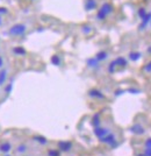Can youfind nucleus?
<instances>
[{
  "label": "nucleus",
  "instance_id": "nucleus-15",
  "mask_svg": "<svg viewBox=\"0 0 151 156\" xmlns=\"http://www.w3.org/2000/svg\"><path fill=\"white\" fill-rule=\"evenodd\" d=\"M33 140L36 141L37 143H40V144H42V146H44V144L48 143V140H47L45 138H43V136H40V135H35V136H33Z\"/></svg>",
  "mask_w": 151,
  "mask_h": 156
},
{
  "label": "nucleus",
  "instance_id": "nucleus-14",
  "mask_svg": "<svg viewBox=\"0 0 151 156\" xmlns=\"http://www.w3.org/2000/svg\"><path fill=\"white\" fill-rule=\"evenodd\" d=\"M13 53L15 55H18V56H22V55H26V50H25V48H22V47H15L13 48Z\"/></svg>",
  "mask_w": 151,
  "mask_h": 156
},
{
  "label": "nucleus",
  "instance_id": "nucleus-20",
  "mask_svg": "<svg viewBox=\"0 0 151 156\" xmlns=\"http://www.w3.org/2000/svg\"><path fill=\"white\" fill-rule=\"evenodd\" d=\"M12 90H13V82H9L7 85L5 86V93H6V94H9V93L12 92Z\"/></svg>",
  "mask_w": 151,
  "mask_h": 156
},
{
  "label": "nucleus",
  "instance_id": "nucleus-30",
  "mask_svg": "<svg viewBox=\"0 0 151 156\" xmlns=\"http://www.w3.org/2000/svg\"><path fill=\"white\" fill-rule=\"evenodd\" d=\"M6 156H9V155H6Z\"/></svg>",
  "mask_w": 151,
  "mask_h": 156
},
{
  "label": "nucleus",
  "instance_id": "nucleus-7",
  "mask_svg": "<svg viewBox=\"0 0 151 156\" xmlns=\"http://www.w3.org/2000/svg\"><path fill=\"white\" fill-rule=\"evenodd\" d=\"M86 64H87V67L91 68V69H99V68H100V62L96 59V57L88 58V59L86 61Z\"/></svg>",
  "mask_w": 151,
  "mask_h": 156
},
{
  "label": "nucleus",
  "instance_id": "nucleus-8",
  "mask_svg": "<svg viewBox=\"0 0 151 156\" xmlns=\"http://www.w3.org/2000/svg\"><path fill=\"white\" fill-rule=\"evenodd\" d=\"M96 7H98V2L96 0H86L85 1V10L86 11H94Z\"/></svg>",
  "mask_w": 151,
  "mask_h": 156
},
{
  "label": "nucleus",
  "instance_id": "nucleus-5",
  "mask_svg": "<svg viewBox=\"0 0 151 156\" xmlns=\"http://www.w3.org/2000/svg\"><path fill=\"white\" fill-rule=\"evenodd\" d=\"M151 21V11H148V13L141 19V23L138 26V31H144L148 26H150Z\"/></svg>",
  "mask_w": 151,
  "mask_h": 156
},
{
  "label": "nucleus",
  "instance_id": "nucleus-13",
  "mask_svg": "<svg viewBox=\"0 0 151 156\" xmlns=\"http://www.w3.org/2000/svg\"><path fill=\"white\" fill-rule=\"evenodd\" d=\"M6 81H7V70L2 69V70H0V86L5 85Z\"/></svg>",
  "mask_w": 151,
  "mask_h": 156
},
{
  "label": "nucleus",
  "instance_id": "nucleus-18",
  "mask_svg": "<svg viewBox=\"0 0 151 156\" xmlns=\"http://www.w3.org/2000/svg\"><path fill=\"white\" fill-rule=\"evenodd\" d=\"M147 13H148V10H147L145 7H139V8H138V11H137V16L139 18V20H141L144 15L147 14Z\"/></svg>",
  "mask_w": 151,
  "mask_h": 156
},
{
  "label": "nucleus",
  "instance_id": "nucleus-29",
  "mask_svg": "<svg viewBox=\"0 0 151 156\" xmlns=\"http://www.w3.org/2000/svg\"><path fill=\"white\" fill-rule=\"evenodd\" d=\"M143 1H147V0H143Z\"/></svg>",
  "mask_w": 151,
  "mask_h": 156
},
{
  "label": "nucleus",
  "instance_id": "nucleus-25",
  "mask_svg": "<svg viewBox=\"0 0 151 156\" xmlns=\"http://www.w3.org/2000/svg\"><path fill=\"white\" fill-rule=\"evenodd\" d=\"M7 13H8V10H7L6 7H0V16L7 14Z\"/></svg>",
  "mask_w": 151,
  "mask_h": 156
},
{
  "label": "nucleus",
  "instance_id": "nucleus-4",
  "mask_svg": "<svg viewBox=\"0 0 151 156\" xmlns=\"http://www.w3.org/2000/svg\"><path fill=\"white\" fill-rule=\"evenodd\" d=\"M110 132H112V130H110V128L102 127L101 125H100V126H98V127H94V130H93L94 135H96L99 140H100V139H102V138H105L106 135H108Z\"/></svg>",
  "mask_w": 151,
  "mask_h": 156
},
{
  "label": "nucleus",
  "instance_id": "nucleus-19",
  "mask_svg": "<svg viewBox=\"0 0 151 156\" xmlns=\"http://www.w3.org/2000/svg\"><path fill=\"white\" fill-rule=\"evenodd\" d=\"M16 152L19 153V154H25L26 152H27V146L26 144H19L18 146V148H16Z\"/></svg>",
  "mask_w": 151,
  "mask_h": 156
},
{
  "label": "nucleus",
  "instance_id": "nucleus-26",
  "mask_svg": "<svg viewBox=\"0 0 151 156\" xmlns=\"http://www.w3.org/2000/svg\"><path fill=\"white\" fill-rule=\"evenodd\" d=\"M4 67V58L0 56V68H2Z\"/></svg>",
  "mask_w": 151,
  "mask_h": 156
},
{
  "label": "nucleus",
  "instance_id": "nucleus-12",
  "mask_svg": "<svg viewBox=\"0 0 151 156\" xmlns=\"http://www.w3.org/2000/svg\"><path fill=\"white\" fill-rule=\"evenodd\" d=\"M11 149H12V144L9 142H4L0 144V152L2 153H8Z\"/></svg>",
  "mask_w": 151,
  "mask_h": 156
},
{
  "label": "nucleus",
  "instance_id": "nucleus-3",
  "mask_svg": "<svg viewBox=\"0 0 151 156\" xmlns=\"http://www.w3.org/2000/svg\"><path fill=\"white\" fill-rule=\"evenodd\" d=\"M100 141L102 142V143L108 144V146L112 147V148H114V147H116V146L119 144V142H117V138H116L115 133H113V132H110L109 134H108V135H106L105 138L100 139Z\"/></svg>",
  "mask_w": 151,
  "mask_h": 156
},
{
  "label": "nucleus",
  "instance_id": "nucleus-17",
  "mask_svg": "<svg viewBox=\"0 0 151 156\" xmlns=\"http://www.w3.org/2000/svg\"><path fill=\"white\" fill-rule=\"evenodd\" d=\"M139 57H141V54L137 53V51H131V53L129 54V59H131V61H134V62L138 61Z\"/></svg>",
  "mask_w": 151,
  "mask_h": 156
},
{
  "label": "nucleus",
  "instance_id": "nucleus-28",
  "mask_svg": "<svg viewBox=\"0 0 151 156\" xmlns=\"http://www.w3.org/2000/svg\"><path fill=\"white\" fill-rule=\"evenodd\" d=\"M149 27H150V28H151V21H150V26H149Z\"/></svg>",
  "mask_w": 151,
  "mask_h": 156
},
{
  "label": "nucleus",
  "instance_id": "nucleus-10",
  "mask_svg": "<svg viewBox=\"0 0 151 156\" xmlns=\"http://www.w3.org/2000/svg\"><path fill=\"white\" fill-rule=\"evenodd\" d=\"M108 56H109V55H108V53H107L106 50H100V51H98V53H96V55L94 57H96V59L101 63V62L106 61V59L108 58Z\"/></svg>",
  "mask_w": 151,
  "mask_h": 156
},
{
  "label": "nucleus",
  "instance_id": "nucleus-22",
  "mask_svg": "<svg viewBox=\"0 0 151 156\" xmlns=\"http://www.w3.org/2000/svg\"><path fill=\"white\" fill-rule=\"evenodd\" d=\"M82 31L85 33V34H90L91 31H92V27L91 26H82Z\"/></svg>",
  "mask_w": 151,
  "mask_h": 156
},
{
  "label": "nucleus",
  "instance_id": "nucleus-24",
  "mask_svg": "<svg viewBox=\"0 0 151 156\" xmlns=\"http://www.w3.org/2000/svg\"><path fill=\"white\" fill-rule=\"evenodd\" d=\"M143 71H145V72H151V61L148 62V64H145V67L143 68Z\"/></svg>",
  "mask_w": 151,
  "mask_h": 156
},
{
  "label": "nucleus",
  "instance_id": "nucleus-27",
  "mask_svg": "<svg viewBox=\"0 0 151 156\" xmlns=\"http://www.w3.org/2000/svg\"><path fill=\"white\" fill-rule=\"evenodd\" d=\"M1 23H2V19H1V16H0V26H1Z\"/></svg>",
  "mask_w": 151,
  "mask_h": 156
},
{
  "label": "nucleus",
  "instance_id": "nucleus-21",
  "mask_svg": "<svg viewBox=\"0 0 151 156\" xmlns=\"http://www.w3.org/2000/svg\"><path fill=\"white\" fill-rule=\"evenodd\" d=\"M51 62H53V64L54 65H59L61 64V58H59V56H57V55H54V56L51 57Z\"/></svg>",
  "mask_w": 151,
  "mask_h": 156
},
{
  "label": "nucleus",
  "instance_id": "nucleus-2",
  "mask_svg": "<svg viewBox=\"0 0 151 156\" xmlns=\"http://www.w3.org/2000/svg\"><path fill=\"white\" fill-rule=\"evenodd\" d=\"M27 31V26L23 25V23H15L13 25L9 30H8V34L11 36H23Z\"/></svg>",
  "mask_w": 151,
  "mask_h": 156
},
{
  "label": "nucleus",
  "instance_id": "nucleus-9",
  "mask_svg": "<svg viewBox=\"0 0 151 156\" xmlns=\"http://www.w3.org/2000/svg\"><path fill=\"white\" fill-rule=\"evenodd\" d=\"M58 148H59L62 152H69L70 149L72 148V142H70V141L58 142Z\"/></svg>",
  "mask_w": 151,
  "mask_h": 156
},
{
  "label": "nucleus",
  "instance_id": "nucleus-1",
  "mask_svg": "<svg viewBox=\"0 0 151 156\" xmlns=\"http://www.w3.org/2000/svg\"><path fill=\"white\" fill-rule=\"evenodd\" d=\"M114 12V6L110 4V2H104L96 11V18L98 21L102 22V21H106V19L109 16L110 14H113Z\"/></svg>",
  "mask_w": 151,
  "mask_h": 156
},
{
  "label": "nucleus",
  "instance_id": "nucleus-31",
  "mask_svg": "<svg viewBox=\"0 0 151 156\" xmlns=\"http://www.w3.org/2000/svg\"><path fill=\"white\" fill-rule=\"evenodd\" d=\"M31 1H34V0H31Z\"/></svg>",
  "mask_w": 151,
  "mask_h": 156
},
{
  "label": "nucleus",
  "instance_id": "nucleus-23",
  "mask_svg": "<svg viewBox=\"0 0 151 156\" xmlns=\"http://www.w3.org/2000/svg\"><path fill=\"white\" fill-rule=\"evenodd\" d=\"M48 155L49 156H59V152L56 150V149H50L49 153H48Z\"/></svg>",
  "mask_w": 151,
  "mask_h": 156
},
{
  "label": "nucleus",
  "instance_id": "nucleus-6",
  "mask_svg": "<svg viewBox=\"0 0 151 156\" xmlns=\"http://www.w3.org/2000/svg\"><path fill=\"white\" fill-rule=\"evenodd\" d=\"M88 96H90L91 98H94V99H105V94H104L100 90H98V89L90 90V91H88Z\"/></svg>",
  "mask_w": 151,
  "mask_h": 156
},
{
  "label": "nucleus",
  "instance_id": "nucleus-16",
  "mask_svg": "<svg viewBox=\"0 0 151 156\" xmlns=\"http://www.w3.org/2000/svg\"><path fill=\"white\" fill-rule=\"evenodd\" d=\"M100 124H101V121H100V114L98 113L92 119V125H93V127H98V126H100Z\"/></svg>",
  "mask_w": 151,
  "mask_h": 156
},
{
  "label": "nucleus",
  "instance_id": "nucleus-11",
  "mask_svg": "<svg viewBox=\"0 0 151 156\" xmlns=\"http://www.w3.org/2000/svg\"><path fill=\"white\" fill-rule=\"evenodd\" d=\"M114 61H115V63H116L117 68H119V67H120V68H125V67L128 65V59H127V58H124L123 56L117 57V58H115Z\"/></svg>",
  "mask_w": 151,
  "mask_h": 156
}]
</instances>
